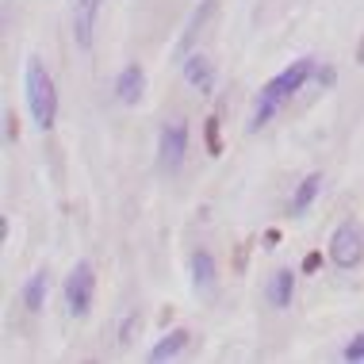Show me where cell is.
Here are the masks:
<instances>
[{
  "label": "cell",
  "instance_id": "ba28073f",
  "mask_svg": "<svg viewBox=\"0 0 364 364\" xmlns=\"http://www.w3.org/2000/svg\"><path fill=\"white\" fill-rule=\"evenodd\" d=\"M188 272H192V288L196 295H211L215 291V280H219V264L208 250H192L188 257Z\"/></svg>",
  "mask_w": 364,
  "mask_h": 364
},
{
  "label": "cell",
  "instance_id": "ffe728a7",
  "mask_svg": "<svg viewBox=\"0 0 364 364\" xmlns=\"http://www.w3.org/2000/svg\"><path fill=\"white\" fill-rule=\"evenodd\" d=\"M4 139H8V142H16V139H19V115H16V112H8V115H4Z\"/></svg>",
  "mask_w": 364,
  "mask_h": 364
},
{
  "label": "cell",
  "instance_id": "e0dca14e",
  "mask_svg": "<svg viewBox=\"0 0 364 364\" xmlns=\"http://www.w3.org/2000/svg\"><path fill=\"white\" fill-rule=\"evenodd\" d=\"M134 330H139V311H127L123 330H119V341H123V346H131V341H134Z\"/></svg>",
  "mask_w": 364,
  "mask_h": 364
},
{
  "label": "cell",
  "instance_id": "7402d4cb",
  "mask_svg": "<svg viewBox=\"0 0 364 364\" xmlns=\"http://www.w3.org/2000/svg\"><path fill=\"white\" fill-rule=\"evenodd\" d=\"M245 264H250V245H234V269L245 272Z\"/></svg>",
  "mask_w": 364,
  "mask_h": 364
},
{
  "label": "cell",
  "instance_id": "5b68a950",
  "mask_svg": "<svg viewBox=\"0 0 364 364\" xmlns=\"http://www.w3.org/2000/svg\"><path fill=\"white\" fill-rule=\"evenodd\" d=\"M284 104H288V96L280 92V85H277V81H269V85H264L261 92H257V100H253V115H250V131L257 134L261 127H269L272 119H277V112H280Z\"/></svg>",
  "mask_w": 364,
  "mask_h": 364
},
{
  "label": "cell",
  "instance_id": "7a4b0ae2",
  "mask_svg": "<svg viewBox=\"0 0 364 364\" xmlns=\"http://www.w3.org/2000/svg\"><path fill=\"white\" fill-rule=\"evenodd\" d=\"M62 299H65V311L73 318H85L92 311V299H96V269L92 261H77L70 269V277L62 284Z\"/></svg>",
  "mask_w": 364,
  "mask_h": 364
},
{
  "label": "cell",
  "instance_id": "3957f363",
  "mask_svg": "<svg viewBox=\"0 0 364 364\" xmlns=\"http://www.w3.org/2000/svg\"><path fill=\"white\" fill-rule=\"evenodd\" d=\"M184 157H188V123L176 115V119H165L157 131V169L173 176L181 173Z\"/></svg>",
  "mask_w": 364,
  "mask_h": 364
},
{
  "label": "cell",
  "instance_id": "7c38bea8",
  "mask_svg": "<svg viewBox=\"0 0 364 364\" xmlns=\"http://www.w3.org/2000/svg\"><path fill=\"white\" fill-rule=\"evenodd\" d=\"M96 12H100V0H77V8H73V38H77V46H81V50L92 46Z\"/></svg>",
  "mask_w": 364,
  "mask_h": 364
},
{
  "label": "cell",
  "instance_id": "6da1fadb",
  "mask_svg": "<svg viewBox=\"0 0 364 364\" xmlns=\"http://www.w3.org/2000/svg\"><path fill=\"white\" fill-rule=\"evenodd\" d=\"M23 96H27V112H31L35 131H54L58 123V88L54 77L46 73L43 58H27L23 65Z\"/></svg>",
  "mask_w": 364,
  "mask_h": 364
},
{
  "label": "cell",
  "instance_id": "8992f818",
  "mask_svg": "<svg viewBox=\"0 0 364 364\" xmlns=\"http://www.w3.org/2000/svg\"><path fill=\"white\" fill-rule=\"evenodd\" d=\"M181 73H184V81H188L200 96H211L215 92V65H211V58L208 54H188V58H181Z\"/></svg>",
  "mask_w": 364,
  "mask_h": 364
},
{
  "label": "cell",
  "instance_id": "44dd1931",
  "mask_svg": "<svg viewBox=\"0 0 364 364\" xmlns=\"http://www.w3.org/2000/svg\"><path fill=\"white\" fill-rule=\"evenodd\" d=\"M318 269H322V253H307L303 257V277H314Z\"/></svg>",
  "mask_w": 364,
  "mask_h": 364
},
{
  "label": "cell",
  "instance_id": "d6986e66",
  "mask_svg": "<svg viewBox=\"0 0 364 364\" xmlns=\"http://www.w3.org/2000/svg\"><path fill=\"white\" fill-rule=\"evenodd\" d=\"M314 77H318L322 88H330L333 81H338V70H333V65H314Z\"/></svg>",
  "mask_w": 364,
  "mask_h": 364
},
{
  "label": "cell",
  "instance_id": "277c9868",
  "mask_svg": "<svg viewBox=\"0 0 364 364\" xmlns=\"http://www.w3.org/2000/svg\"><path fill=\"white\" fill-rule=\"evenodd\" d=\"M330 261L338 264V269H357V264L364 261V230L360 223H338V230L330 234Z\"/></svg>",
  "mask_w": 364,
  "mask_h": 364
},
{
  "label": "cell",
  "instance_id": "cb8c5ba5",
  "mask_svg": "<svg viewBox=\"0 0 364 364\" xmlns=\"http://www.w3.org/2000/svg\"><path fill=\"white\" fill-rule=\"evenodd\" d=\"M357 62L364 65V38H360V46H357Z\"/></svg>",
  "mask_w": 364,
  "mask_h": 364
},
{
  "label": "cell",
  "instance_id": "4fadbf2b",
  "mask_svg": "<svg viewBox=\"0 0 364 364\" xmlns=\"http://www.w3.org/2000/svg\"><path fill=\"white\" fill-rule=\"evenodd\" d=\"M46 291H50V272L35 269L31 277L23 280V291H19V295H23V307L31 311V314H38V311L46 307Z\"/></svg>",
  "mask_w": 364,
  "mask_h": 364
},
{
  "label": "cell",
  "instance_id": "30bf717a",
  "mask_svg": "<svg viewBox=\"0 0 364 364\" xmlns=\"http://www.w3.org/2000/svg\"><path fill=\"white\" fill-rule=\"evenodd\" d=\"M314 65H318L314 58H295V62L288 65V70L277 73L272 81H277V85H280V92L291 100V96H299V88H303V85H307L311 77H314Z\"/></svg>",
  "mask_w": 364,
  "mask_h": 364
},
{
  "label": "cell",
  "instance_id": "8fae6325",
  "mask_svg": "<svg viewBox=\"0 0 364 364\" xmlns=\"http://www.w3.org/2000/svg\"><path fill=\"white\" fill-rule=\"evenodd\" d=\"M215 8H219V0H203L200 8L192 12V19H188V27H184V35H181V43H176V58H188L192 54V46H196V38H200V31H203V23H211V16H215Z\"/></svg>",
  "mask_w": 364,
  "mask_h": 364
},
{
  "label": "cell",
  "instance_id": "52a82bcc",
  "mask_svg": "<svg viewBox=\"0 0 364 364\" xmlns=\"http://www.w3.org/2000/svg\"><path fill=\"white\" fill-rule=\"evenodd\" d=\"M115 96H119V104H127V107L142 104V96H146V70L139 62H127L123 70L115 73Z\"/></svg>",
  "mask_w": 364,
  "mask_h": 364
},
{
  "label": "cell",
  "instance_id": "5bb4252c",
  "mask_svg": "<svg viewBox=\"0 0 364 364\" xmlns=\"http://www.w3.org/2000/svg\"><path fill=\"white\" fill-rule=\"evenodd\" d=\"M322 184H326V176H322V173H307V176L299 181V188H295V196H291V208H288V211H291V215H303V211H307L314 200H318Z\"/></svg>",
  "mask_w": 364,
  "mask_h": 364
},
{
  "label": "cell",
  "instance_id": "9c48e42d",
  "mask_svg": "<svg viewBox=\"0 0 364 364\" xmlns=\"http://www.w3.org/2000/svg\"><path fill=\"white\" fill-rule=\"evenodd\" d=\"M295 284H299V277H295L291 269H277L269 277V288H264V299H269V307L277 311H288L291 299H295Z\"/></svg>",
  "mask_w": 364,
  "mask_h": 364
},
{
  "label": "cell",
  "instance_id": "ac0fdd59",
  "mask_svg": "<svg viewBox=\"0 0 364 364\" xmlns=\"http://www.w3.org/2000/svg\"><path fill=\"white\" fill-rule=\"evenodd\" d=\"M341 357H346V360H364V333L349 338V346L341 349Z\"/></svg>",
  "mask_w": 364,
  "mask_h": 364
},
{
  "label": "cell",
  "instance_id": "2e32d148",
  "mask_svg": "<svg viewBox=\"0 0 364 364\" xmlns=\"http://www.w3.org/2000/svg\"><path fill=\"white\" fill-rule=\"evenodd\" d=\"M203 142H208L211 157H223V123H219V115H208V123H203Z\"/></svg>",
  "mask_w": 364,
  "mask_h": 364
},
{
  "label": "cell",
  "instance_id": "603a6c76",
  "mask_svg": "<svg viewBox=\"0 0 364 364\" xmlns=\"http://www.w3.org/2000/svg\"><path fill=\"white\" fill-rule=\"evenodd\" d=\"M280 242V230H264V245H277Z\"/></svg>",
  "mask_w": 364,
  "mask_h": 364
},
{
  "label": "cell",
  "instance_id": "9a60e30c",
  "mask_svg": "<svg viewBox=\"0 0 364 364\" xmlns=\"http://www.w3.org/2000/svg\"><path fill=\"white\" fill-rule=\"evenodd\" d=\"M184 346H188V330L176 326V330H169V333H165V338L150 349V360H154V364L173 360V357H181V353H184Z\"/></svg>",
  "mask_w": 364,
  "mask_h": 364
}]
</instances>
